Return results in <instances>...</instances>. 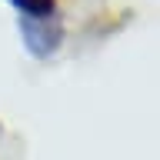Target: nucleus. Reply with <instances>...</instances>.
Listing matches in <instances>:
<instances>
[{
  "label": "nucleus",
  "mask_w": 160,
  "mask_h": 160,
  "mask_svg": "<svg viewBox=\"0 0 160 160\" xmlns=\"http://www.w3.org/2000/svg\"><path fill=\"white\" fill-rule=\"evenodd\" d=\"M13 7L27 10V13H33V17H47L50 10H53V0H10Z\"/></svg>",
  "instance_id": "nucleus-1"
}]
</instances>
